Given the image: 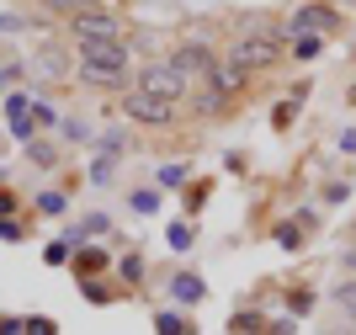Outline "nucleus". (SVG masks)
<instances>
[{
    "label": "nucleus",
    "mask_w": 356,
    "mask_h": 335,
    "mask_svg": "<svg viewBox=\"0 0 356 335\" xmlns=\"http://www.w3.org/2000/svg\"><path fill=\"white\" fill-rule=\"evenodd\" d=\"M80 80H90V86H122L128 80V43L122 38H90V43H80Z\"/></svg>",
    "instance_id": "obj_1"
},
{
    "label": "nucleus",
    "mask_w": 356,
    "mask_h": 335,
    "mask_svg": "<svg viewBox=\"0 0 356 335\" xmlns=\"http://www.w3.org/2000/svg\"><path fill=\"white\" fill-rule=\"evenodd\" d=\"M138 91L160 96V102H176L181 91H186V70H181L176 59H165V64H149V70H144V80H138Z\"/></svg>",
    "instance_id": "obj_2"
},
{
    "label": "nucleus",
    "mask_w": 356,
    "mask_h": 335,
    "mask_svg": "<svg viewBox=\"0 0 356 335\" xmlns=\"http://www.w3.org/2000/svg\"><path fill=\"white\" fill-rule=\"evenodd\" d=\"M255 32H261V38H250V32H245V38H239L234 43V54H229V64H239V70H261V64H271V59H277V38H266V22H255Z\"/></svg>",
    "instance_id": "obj_3"
},
{
    "label": "nucleus",
    "mask_w": 356,
    "mask_h": 335,
    "mask_svg": "<svg viewBox=\"0 0 356 335\" xmlns=\"http://www.w3.org/2000/svg\"><path fill=\"white\" fill-rule=\"evenodd\" d=\"M128 117H138V123H154V128H165V123L176 117V102H160V96H149V91H134V96H128Z\"/></svg>",
    "instance_id": "obj_4"
},
{
    "label": "nucleus",
    "mask_w": 356,
    "mask_h": 335,
    "mask_svg": "<svg viewBox=\"0 0 356 335\" xmlns=\"http://www.w3.org/2000/svg\"><path fill=\"white\" fill-rule=\"evenodd\" d=\"M70 32L80 38V43H90V38H122L118 22H112V16H102V11H74Z\"/></svg>",
    "instance_id": "obj_5"
},
{
    "label": "nucleus",
    "mask_w": 356,
    "mask_h": 335,
    "mask_svg": "<svg viewBox=\"0 0 356 335\" xmlns=\"http://www.w3.org/2000/svg\"><path fill=\"white\" fill-rule=\"evenodd\" d=\"M335 27V11H325V6H303V11L287 22V38H309V32H330Z\"/></svg>",
    "instance_id": "obj_6"
},
{
    "label": "nucleus",
    "mask_w": 356,
    "mask_h": 335,
    "mask_svg": "<svg viewBox=\"0 0 356 335\" xmlns=\"http://www.w3.org/2000/svg\"><path fill=\"white\" fill-rule=\"evenodd\" d=\"M176 64H181L186 75H213V54H208L202 43H186V48L176 54Z\"/></svg>",
    "instance_id": "obj_7"
},
{
    "label": "nucleus",
    "mask_w": 356,
    "mask_h": 335,
    "mask_svg": "<svg viewBox=\"0 0 356 335\" xmlns=\"http://www.w3.org/2000/svg\"><path fill=\"white\" fill-rule=\"evenodd\" d=\"M6 112H11V133H16V139H27V133H32V123H27V117H32V102H27V96H11V102H6Z\"/></svg>",
    "instance_id": "obj_8"
},
{
    "label": "nucleus",
    "mask_w": 356,
    "mask_h": 335,
    "mask_svg": "<svg viewBox=\"0 0 356 335\" xmlns=\"http://www.w3.org/2000/svg\"><path fill=\"white\" fill-rule=\"evenodd\" d=\"M239 80H245V70H239V64L213 70V102H218V96H229V91H239Z\"/></svg>",
    "instance_id": "obj_9"
},
{
    "label": "nucleus",
    "mask_w": 356,
    "mask_h": 335,
    "mask_svg": "<svg viewBox=\"0 0 356 335\" xmlns=\"http://www.w3.org/2000/svg\"><path fill=\"white\" fill-rule=\"evenodd\" d=\"M170 293H176V304H197V298H202V282H197L192 272H181V277L170 282Z\"/></svg>",
    "instance_id": "obj_10"
},
{
    "label": "nucleus",
    "mask_w": 356,
    "mask_h": 335,
    "mask_svg": "<svg viewBox=\"0 0 356 335\" xmlns=\"http://www.w3.org/2000/svg\"><path fill=\"white\" fill-rule=\"evenodd\" d=\"M335 304H341L346 314L356 320V282H341V288H335Z\"/></svg>",
    "instance_id": "obj_11"
},
{
    "label": "nucleus",
    "mask_w": 356,
    "mask_h": 335,
    "mask_svg": "<svg viewBox=\"0 0 356 335\" xmlns=\"http://www.w3.org/2000/svg\"><path fill=\"white\" fill-rule=\"evenodd\" d=\"M38 208H43L48 219H59V213H64V197H59V192H43V197H38Z\"/></svg>",
    "instance_id": "obj_12"
},
{
    "label": "nucleus",
    "mask_w": 356,
    "mask_h": 335,
    "mask_svg": "<svg viewBox=\"0 0 356 335\" xmlns=\"http://www.w3.org/2000/svg\"><path fill=\"white\" fill-rule=\"evenodd\" d=\"M154 330H160V335H186V325H181L176 314H160V320H154Z\"/></svg>",
    "instance_id": "obj_13"
},
{
    "label": "nucleus",
    "mask_w": 356,
    "mask_h": 335,
    "mask_svg": "<svg viewBox=\"0 0 356 335\" xmlns=\"http://www.w3.org/2000/svg\"><path fill=\"white\" fill-rule=\"evenodd\" d=\"M181 181H186L181 165H160V187H181Z\"/></svg>",
    "instance_id": "obj_14"
},
{
    "label": "nucleus",
    "mask_w": 356,
    "mask_h": 335,
    "mask_svg": "<svg viewBox=\"0 0 356 335\" xmlns=\"http://www.w3.org/2000/svg\"><path fill=\"white\" fill-rule=\"evenodd\" d=\"M170 245L186 250V245H192V229H186V224H176V229H170Z\"/></svg>",
    "instance_id": "obj_15"
},
{
    "label": "nucleus",
    "mask_w": 356,
    "mask_h": 335,
    "mask_svg": "<svg viewBox=\"0 0 356 335\" xmlns=\"http://www.w3.org/2000/svg\"><path fill=\"white\" fill-rule=\"evenodd\" d=\"M70 261V245H48V266H64Z\"/></svg>",
    "instance_id": "obj_16"
},
{
    "label": "nucleus",
    "mask_w": 356,
    "mask_h": 335,
    "mask_svg": "<svg viewBox=\"0 0 356 335\" xmlns=\"http://www.w3.org/2000/svg\"><path fill=\"white\" fill-rule=\"evenodd\" d=\"M27 335H54V320H27Z\"/></svg>",
    "instance_id": "obj_17"
},
{
    "label": "nucleus",
    "mask_w": 356,
    "mask_h": 335,
    "mask_svg": "<svg viewBox=\"0 0 356 335\" xmlns=\"http://www.w3.org/2000/svg\"><path fill=\"white\" fill-rule=\"evenodd\" d=\"M0 335H27V325L22 320H0Z\"/></svg>",
    "instance_id": "obj_18"
},
{
    "label": "nucleus",
    "mask_w": 356,
    "mask_h": 335,
    "mask_svg": "<svg viewBox=\"0 0 356 335\" xmlns=\"http://www.w3.org/2000/svg\"><path fill=\"white\" fill-rule=\"evenodd\" d=\"M11 208H16V203L6 197V192H0V219H11Z\"/></svg>",
    "instance_id": "obj_19"
},
{
    "label": "nucleus",
    "mask_w": 356,
    "mask_h": 335,
    "mask_svg": "<svg viewBox=\"0 0 356 335\" xmlns=\"http://www.w3.org/2000/svg\"><path fill=\"white\" fill-rule=\"evenodd\" d=\"M351 272H356V250H351Z\"/></svg>",
    "instance_id": "obj_20"
}]
</instances>
